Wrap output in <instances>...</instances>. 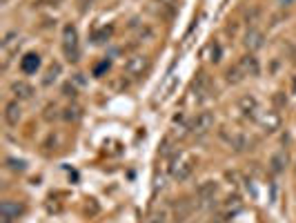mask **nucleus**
Returning <instances> with one entry per match:
<instances>
[{
    "mask_svg": "<svg viewBox=\"0 0 296 223\" xmlns=\"http://www.w3.org/2000/svg\"><path fill=\"white\" fill-rule=\"evenodd\" d=\"M169 176L176 181H187L196 170V157L189 152H174L169 159Z\"/></svg>",
    "mask_w": 296,
    "mask_h": 223,
    "instance_id": "f257e3e1",
    "label": "nucleus"
},
{
    "mask_svg": "<svg viewBox=\"0 0 296 223\" xmlns=\"http://www.w3.org/2000/svg\"><path fill=\"white\" fill-rule=\"evenodd\" d=\"M62 51L69 63H76L80 56V43H78V32L74 25H65V29H62Z\"/></svg>",
    "mask_w": 296,
    "mask_h": 223,
    "instance_id": "f03ea898",
    "label": "nucleus"
},
{
    "mask_svg": "<svg viewBox=\"0 0 296 223\" xmlns=\"http://www.w3.org/2000/svg\"><path fill=\"white\" fill-rule=\"evenodd\" d=\"M218 136L230 145L232 150H236V152H245V150H249V145H252V141H249L241 129H234V127H221L218 129Z\"/></svg>",
    "mask_w": 296,
    "mask_h": 223,
    "instance_id": "7ed1b4c3",
    "label": "nucleus"
},
{
    "mask_svg": "<svg viewBox=\"0 0 296 223\" xmlns=\"http://www.w3.org/2000/svg\"><path fill=\"white\" fill-rule=\"evenodd\" d=\"M212 127H214V114L212 112H201L189 121V134L191 136H205Z\"/></svg>",
    "mask_w": 296,
    "mask_h": 223,
    "instance_id": "20e7f679",
    "label": "nucleus"
},
{
    "mask_svg": "<svg viewBox=\"0 0 296 223\" xmlns=\"http://www.w3.org/2000/svg\"><path fill=\"white\" fill-rule=\"evenodd\" d=\"M189 98L194 103H205L207 98L212 96V83L207 79V74H201L199 79L194 81V85H191V92H189Z\"/></svg>",
    "mask_w": 296,
    "mask_h": 223,
    "instance_id": "39448f33",
    "label": "nucleus"
},
{
    "mask_svg": "<svg viewBox=\"0 0 296 223\" xmlns=\"http://www.w3.org/2000/svg\"><path fill=\"white\" fill-rule=\"evenodd\" d=\"M149 69V58L147 56H132V58L127 60V65H125V71H127V76H132V79H140V76H145Z\"/></svg>",
    "mask_w": 296,
    "mask_h": 223,
    "instance_id": "423d86ee",
    "label": "nucleus"
},
{
    "mask_svg": "<svg viewBox=\"0 0 296 223\" xmlns=\"http://www.w3.org/2000/svg\"><path fill=\"white\" fill-rule=\"evenodd\" d=\"M236 107H238V112H241L243 116H247V118H258V114H261V107H258V98L252 96V94H245V96L238 98Z\"/></svg>",
    "mask_w": 296,
    "mask_h": 223,
    "instance_id": "0eeeda50",
    "label": "nucleus"
},
{
    "mask_svg": "<svg viewBox=\"0 0 296 223\" xmlns=\"http://www.w3.org/2000/svg\"><path fill=\"white\" fill-rule=\"evenodd\" d=\"M0 47H3V54H5V67H7L9 58L14 56V51H18V47H20V36L16 34V32L5 34L3 43H0Z\"/></svg>",
    "mask_w": 296,
    "mask_h": 223,
    "instance_id": "6e6552de",
    "label": "nucleus"
},
{
    "mask_svg": "<svg viewBox=\"0 0 296 223\" xmlns=\"http://www.w3.org/2000/svg\"><path fill=\"white\" fill-rule=\"evenodd\" d=\"M256 121H258V125H261L265 132H276V129L280 127V116H278V112H274V110L261 112Z\"/></svg>",
    "mask_w": 296,
    "mask_h": 223,
    "instance_id": "1a4fd4ad",
    "label": "nucleus"
},
{
    "mask_svg": "<svg viewBox=\"0 0 296 223\" xmlns=\"http://www.w3.org/2000/svg\"><path fill=\"white\" fill-rule=\"evenodd\" d=\"M245 47L249 49V51H256V49H261L263 45H265V36H263V32L261 29H256V27H252L249 32L245 34Z\"/></svg>",
    "mask_w": 296,
    "mask_h": 223,
    "instance_id": "9d476101",
    "label": "nucleus"
},
{
    "mask_svg": "<svg viewBox=\"0 0 296 223\" xmlns=\"http://www.w3.org/2000/svg\"><path fill=\"white\" fill-rule=\"evenodd\" d=\"M238 67L243 69V74H245V76H258V74H261V65H258V58H256V56H252V54L243 56V58L238 60Z\"/></svg>",
    "mask_w": 296,
    "mask_h": 223,
    "instance_id": "9b49d317",
    "label": "nucleus"
},
{
    "mask_svg": "<svg viewBox=\"0 0 296 223\" xmlns=\"http://www.w3.org/2000/svg\"><path fill=\"white\" fill-rule=\"evenodd\" d=\"M20 118H23V110H20V103L18 101H12L5 105V121H7V125L16 127L20 123Z\"/></svg>",
    "mask_w": 296,
    "mask_h": 223,
    "instance_id": "f8f14e48",
    "label": "nucleus"
},
{
    "mask_svg": "<svg viewBox=\"0 0 296 223\" xmlns=\"http://www.w3.org/2000/svg\"><path fill=\"white\" fill-rule=\"evenodd\" d=\"M189 121H191V118H187L183 112L176 114L174 121H171V134H174V136H178V138H183L185 134H189Z\"/></svg>",
    "mask_w": 296,
    "mask_h": 223,
    "instance_id": "ddd939ff",
    "label": "nucleus"
},
{
    "mask_svg": "<svg viewBox=\"0 0 296 223\" xmlns=\"http://www.w3.org/2000/svg\"><path fill=\"white\" fill-rule=\"evenodd\" d=\"M12 94L18 98V101H29V98L34 96V87H31L27 81H14L12 83Z\"/></svg>",
    "mask_w": 296,
    "mask_h": 223,
    "instance_id": "4468645a",
    "label": "nucleus"
},
{
    "mask_svg": "<svg viewBox=\"0 0 296 223\" xmlns=\"http://www.w3.org/2000/svg\"><path fill=\"white\" fill-rule=\"evenodd\" d=\"M38 67H40L38 54H25L23 58H20V69H23V74H36Z\"/></svg>",
    "mask_w": 296,
    "mask_h": 223,
    "instance_id": "2eb2a0df",
    "label": "nucleus"
},
{
    "mask_svg": "<svg viewBox=\"0 0 296 223\" xmlns=\"http://www.w3.org/2000/svg\"><path fill=\"white\" fill-rule=\"evenodd\" d=\"M216 192H218V185L214 183V181H205V183L199 188V199L203 201V203H212Z\"/></svg>",
    "mask_w": 296,
    "mask_h": 223,
    "instance_id": "dca6fc26",
    "label": "nucleus"
},
{
    "mask_svg": "<svg viewBox=\"0 0 296 223\" xmlns=\"http://www.w3.org/2000/svg\"><path fill=\"white\" fill-rule=\"evenodd\" d=\"M285 165H287V154L280 150V152H276L272 159H269V170H272L274 174H280L285 170Z\"/></svg>",
    "mask_w": 296,
    "mask_h": 223,
    "instance_id": "f3484780",
    "label": "nucleus"
},
{
    "mask_svg": "<svg viewBox=\"0 0 296 223\" xmlns=\"http://www.w3.org/2000/svg\"><path fill=\"white\" fill-rule=\"evenodd\" d=\"M243 207V201L238 199V196H234V199H227L225 203L221 207V216H234L238 210Z\"/></svg>",
    "mask_w": 296,
    "mask_h": 223,
    "instance_id": "a211bd4d",
    "label": "nucleus"
},
{
    "mask_svg": "<svg viewBox=\"0 0 296 223\" xmlns=\"http://www.w3.org/2000/svg\"><path fill=\"white\" fill-rule=\"evenodd\" d=\"M0 214L9 216V219H18V216L23 214V205L14 203V201H5L3 207H0Z\"/></svg>",
    "mask_w": 296,
    "mask_h": 223,
    "instance_id": "6ab92c4d",
    "label": "nucleus"
},
{
    "mask_svg": "<svg viewBox=\"0 0 296 223\" xmlns=\"http://www.w3.org/2000/svg\"><path fill=\"white\" fill-rule=\"evenodd\" d=\"M243 79H245V74H243V69L238 65H234L227 69V83H232V85H236V83H241Z\"/></svg>",
    "mask_w": 296,
    "mask_h": 223,
    "instance_id": "aec40b11",
    "label": "nucleus"
},
{
    "mask_svg": "<svg viewBox=\"0 0 296 223\" xmlns=\"http://www.w3.org/2000/svg\"><path fill=\"white\" fill-rule=\"evenodd\" d=\"M58 76H60V65H58V63H54V65L49 67V69H47V76L43 79V83H45V85H51V83L58 79Z\"/></svg>",
    "mask_w": 296,
    "mask_h": 223,
    "instance_id": "412c9836",
    "label": "nucleus"
},
{
    "mask_svg": "<svg viewBox=\"0 0 296 223\" xmlns=\"http://www.w3.org/2000/svg\"><path fill=\"white\" fill-rule=\"evenodd\" d=\"M207 58L214 60V63H216V60H221V45H218V43H210V45H207Z\"/></svg>",
    "mask_w": 296,
    "mask_h": 223,
    "instance_id": "4be33fe9",
    "label": "nucleus"
},
{
    "mask_svg": "<svg viewBox=\"0 0 296 223\" xmlns=\"http://www.w3.org/2000/svg\"><path fill=\"white\" fill-rule=\"evenodd\" d=\"M62 116H65V121H78L80 118V110L78 107H67Z\"/></svg>",
    "mask_w": 296,
    "mask_h": 223,
    "instance_id": "5701e85b",
    "label": "nucleus"
},
{
    "mask_svg": "<svg viewBox=\"0 0 296 223\" xmlns=\"http://www.w3.org/2000/svg\"><path fill=\"white\" fill-rule=\"evenodd\" d=\"M154 223H167V210H160L154 214Z\"/></svg>",
    "mask_w": 296,
    "mask_h": 223,
    "instance_id": "b1692460",
    "label": "nucleus"
},
{
    "mask_svg": "<svg viewBox=\"0 0 296 223\" xmlns=\"http://www.w3.org/2000/svg\"><path fill=\"white\" fill-rule=\"evenodd\" d=\"M276 3L280 7H292V5H296V0H276Z\"/></svg>",
    "mask_w": 296,
    "mask_h": 223,
    "instance_id": "393cba45",
    "label": "nucleus"
},
{
    "mask_svg": "<svg viewBox=\"0 0 296 223\" xmlns=\"http://www.w3.org/2000/svg\"><path fill=\"white\" fill-rule=\"evenodd\" d=\"M158 3H160V5H165V7H171V5H174L176 0H158Z\"/></svg>",
    "mask_w": 296,
    "mask_h": 223,
    "instance_id": "a878e982",
    "label": "nucleus"
}]
</instances>
